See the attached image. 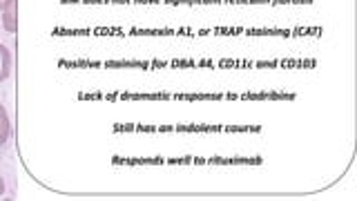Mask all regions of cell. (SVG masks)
Segmentation results:
<instances>
[{
    "label": "cell",
    "mask_w": 357,
    "mask_h": 201,
    "mask_svg": "<svg viewBox=\"0 0 357 201\" xmlns=\"http://www.w3.org/2000/svg\"><path fill=\"white\" fill-rule=\"evenodd\" d=\"M9 137H11V121L5 105L0 103V150H5L9 145Z\"/></svg>",
    "instance_id": "6da1fadb"
},
{
    "label": "cell",
    "mask_w": 357,
    "mask_h": 201,
    "mask_svg": "<svg viewBox=\"0 0 357 201\" xmlns=\"http://www.w3.org/2000/svg\"><path fill=\"white\" fill-rule=\"evenodd\" d=\"M11 76V52L7 45L0 43V83H5Z\"/></svg>",
    "instance_id": "7a4b0ae2"
},
{
    "label": "cell",
    "mask_w": 357,
    "mask_h": 201,
    "mask_svg": "<svg viewBox=\"0 0 357 201\" xmlns=\"http://www.w3.org/2000/svg\"><path fill=\"white\" fill-rule=\"evenodd\" d=\"M3 27L9 34H16V0L14 3H9V7L3 11Z\"/></svg>",
    "instance_id": "3957f363"
},
{
    "label": "cell",
    "mask_w": 357,
    "mask_h": 201,
    "mask_svg": "<svg viewBox=\"0 0 357 201\" xmlns=\"http://www.w3.org/2000/svg\"><path fill=\"white\" fill-rule=\"evenodd\" d=\"M9 3H14V0H0V14H3V11L9 7Z\"/></svg>",
    "instance_id": "277c9868"
},
{
    "label": "cell",
    "mask_w": 357,
    "mask_h": 201,
    "mask_svg": "<svg viewBox=\"0 0 357 201\" xmlns=\"http://www.w3.org/2000/svg\"><path fill=\"white\" fill-rule=\"evenodd\" d=\"M5 195V179H3V174H0V197Z\"/></svg>",
    "instance_id": "5b68a950"
}]
</instances>
